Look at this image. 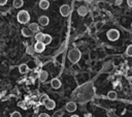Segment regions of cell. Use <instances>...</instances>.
I'll list each match as a JSON object with an SVG mask.
<instances>
[{"mask_svg": "<svg viewBox=\"0 0 132 117\" xmlns=\"http://www.w3.org/2000/svg\"><path fill=\"white\" fill-rule=\"evenodd\" d=\"M47 78H48V72L46 70H41L38 75V79L40 82H45L47 80Z\"/></svg>", "mask_w": 132, "mask_h": 117, "instance_id": "obj_10", "label": "cell"}, {"mask_svg": "<svg viewBox=\"0 0 132 117\" xmlns=\"http://www.w3.org/2000/svg\"><path fill=\"white\" fill-rule=\"evenodd\" d=\"M87 116H88V117H92V114H91V113H87V114H85V117H87Z\"/></svg>", "mask_w": 132, "mask_h": 117, "instance_id": "obj_28", "label": "cell"}, {"mask_svg": "<svg viewBox=\"0 0 132 117\" xmlns=\"http://www.w3.org/2000/svg\"><path fill=\"white\" fill-rule=\"evenodd\" d=\"M63 114H64L63 111H58V112L56 113V116H63Z\"/></svg>", "mask_w": 132, "mask_h": 117, "instance_id": "obj_24", "label": "cell"}, {"mask_svg": "<svg viewBox=\"0 0 132 117\" xmlns=\"http://www.w3.org/2000/svg\"><path fill=\"white\" fill-rule=\"evenodd\" d=\"M127 4H128L130 7H132V0H127Z\"/></svg>", "mask_w": 132, "mask_h": 117, "instance_id": "obj_27", "label": "cell"}, {"mask_svg": "<svg viewBox=\"0 0 132 117\" xmlns=\"http://www.w3.org/2000/svg\"><path fill=\"white\" fill-rule=\"evenodd\" d=\"M131 27H132V24H131Z\"/></svg>", "mask_w": 132, "mask_h": 117, "instance_id": "obj_29", "label": "cell"}, {"mask_svg": "<svg viewBox=\"0 0 132 117\" xmlns=\"http://www.w3.org/2000/svg\"><path fill=\"white\" fill-rule=\"evenodd\" d=\"M107 97L109 98V99H116L117 98V92L116 91H109L108 93H107Z\"/></svg>", "mask_w": 132, "mask_h": 117, "instance_id": "obj_20", "label": "cell"}, {"mask_svg": "<svg viewBox=\"0 0 132 117\" xmlns=\"http://www.w3.org/2000/svg\"><path fill=\"white\" fill-rule=\"evenodd\" d=\"M71 12V7L68 4H63L60 6V14L63 17H67L69 16V13Z\"/></svg>", "mask_w": 132, "mask_h": 117, "instance_id": "obj_5", "label": "cell"}, {"mask_svg": "<svg viewBox=\"0 0 132 117\" xmlns=\"http://www.w3.org/2000/svg\"><path fill=\"white\" fill-rule=\"evenodd\" d=\"M22 34L25 36V37H31V36H33V34H34V32L33 31H31L30 29H29V27L28 28H23L22 29Z\"/></svg>", "mask_w": 132, "mask_h": 117, "instance_id": "obj_11", "label": "cell"}, {"mask_svg": "<svg viewBox=\"0 0 132 117\" xmlns=\"http://www.w3.org/2000/svg\"><path fill=\"white\" fill-rule=\"evenodd\" d=\"M33 47H34V50L36 53H42L45 49V45L42 41H36V43Z\"/></svg>", "mask_w": 132, "mask_h": 117, "instance_id": "obj_6", "label": "cell"}, {"mask_svg": "<svg viewBox=\"0 0 132 117\" xmlns=\"http://www.w3.org/2000/svg\"><path fill=\"white\" fill-rule=\"evenodd\" d=\"M48 23H50V19L46 16L39 17V19H38V24L39 25H41V26H47Z\"/></svg>", "mask_w": 132, "mask_h": 117, "instance_id": "obj_8", "label": "cell"}, {"mask_svg": "<svg viewBox=\"0 0 132 117\" xmlns=\"http://www.w3.org/2000/svg\"><path fill=\"white\" fill-rule=\"evenodd\" d=\"M26 52H27V54H29V55H34V54L36 53L35 50H34V47H33V46H29V47H27Z\"/></svg>", "mask_w": 132, "mask_h": 117, "instance_id": "obj_19", "label": "cell"}, {"mask_svg": "<svg viewBox=\"0 0 132 117\" xmlns=\"http://www.w3.org/2000/svg\"><path fill=\"white\" fill-rule=\"evenodd\" d=\"M38 5H39V7L41 9H44L45 10V9H47L50 7V2L47 0H40L39 3H38Z\"/></svg>", "mask_w": 132, "mask_h": 117, "instance_id": "obj_13", "label": "cell"}, {"mask_svg": "<svg viewBox=\"0 0 132 117\" xmlns=\"http://www.w3.org/2000/svg\"><path fill=\"white\" fill-rule=\"evenodd\" d=\"M12 5L14 8H21L24 5V1L23 0H13Z\"/></svg>", "mask_w": 132, "mask_h": 117, "instance_id": "obj_17", "label": "cell"}, {"mask_svg": "<svg viewBox=\"0 0 132 117\" xmlns=\"http://www.w3.org/2000/svg\"><path fill=\"white\" fill-rule=\"evenodd\" d=\"M16 19H18V22L19 23H21V24H27L30 21L29 12L27 10H21V11L18 12Z\"/></svg>", "mask_w": 132, "mask_h": 117, "instance_id": "obj_2", "label": "cell"}, {"mask_svg": "<svg viewBox=\"0 0 132 117\" xmlns=\"http://www.w3.org/2000/svg\"><path fill=\"white\" fill-rule=\"evenodd\" d=\"M42 104H43V106H44L47 110H54V108L56 107V103H55L53 99L48 98L46 95L43 96V98H42Z\"/></svg>", "mask_w": 132, "mask_h": 117, "instance_id": "obj_3", "label": "cell"}, {"mask_svg": "<svg viewBox=\"0 0 132 117\" xmlns=\"http://www.w3.org/2000/svg\"><path fill=\"white\" fill-rule=\"evenodd\" d=\"M39 117H50V115L46 113H41V114H39Z\"/></svg>", "mask_w": 132, "mask_h": 117, "instance_id": "obj_25", "label": "cell"}, {"mask_svg": "<svg viewBox=\"0 0 132 117\" xmlns=\"http://www.w3.org/2000/svg\"><path fill=\"white\" fill-rule=\"evenodd\" d=\"M10 117H21V113L18 112V111H14L10 114Z\"/></svg>", "mask_w": 132, "mask_h": 117, "instance_id": "obj_22", "label": "cell"}, {"mask_svg": "<svg viewBox=\"0 0 132 117\" xmlns=\"http://www.w3.org/2000/svg\"><path fill=\"white\" fill-rule=\"evenodd\" d=\"M43 36H44V34H43L42 32H36V34H35V39H36V41H42Z\"/></svg>", "mask_w": 132, "mask_h": 117, "instance_id": "obj_18", "label": "cell"}, {"mask_svg": "<svg viewBox=\"0 0 132 117\" xmlns=\"http://www.w3.org/2000/svg\"><path fill=\"white\" fill-rule=\"evenodd\" d=\"M122 3H123V0H116L114 1V4L116 5H121Z\"/></svg>", "mask_w": 132, "mask_h": 117, "instance_id": "obj_23", "label": "cell"}, {"mask_svg": "<svg viewBox=\"0 0 132 117\" xmlns=\"http://www.w3.org/2000/svg\"><path fill=\"white\" fill-rule=\"evenodd\" d=\"M106 35H107V38H108L109 40L114 41V40H117V39L120 37V32H119L117 29H110V30L107 31Z\"/></svg>", "mask_w": 132, "mask_h": 117, "instance_id": "obj_4", "label": "cell"}, {"mask_svg": "<svg viewBox=\"0 0 132 117\" xmlns=\"http://www.w3.org/2000/svg\"><path fill=\"white\" fill-rule=\"evenodd\" d=\"M81 57V53L77 48H74L68 52V59L71 63H77Z\"/></svg>", "mask_w": 132, "mask_h": 117, "instance_id": "obj_1", "label": "cell"}, {"mask_svg": "<svg viewBox=\"0 0 132 117\" xmlns=\"http://www.w3.org/2000/svg\"><path fill=\"white\" fill-rule=\"evenodd\" d=\"M29 29H30L31 31H33L34 33H36V32L39 31V25H38L37 23H31V24L29 25Z\"/></svg>", "mask_w": 132, "mask_h": 117, "instance_id": "obj_14", "label": "cell"}, {"mask_svg": "<svg viewBox=\"0 0 132 117\" xmlns=\"http://www.w3.org/2000/svg\"><path fill=\"white\" fill-rule=\"evenodd\" d=\"M126 55L129 57H132V45L128 46V48L126 49Z\"/></svg>", "mask_w": 132, "mask_h": 117, "instance_id": "obj_21", "label": "cell"}, {"mask_svg": "<svg viewBox=\"0 0 132 117\" xmlns=\"http://www.w3.org/2000/svg\"><path fill=\"white\" fill-rule=\"evenodd\" d=\"M51 85H52V87L54 89H59L62 84H61V81L59 79H53L52 82H51Z\"/></svg>", "mask_w": 132, "mask_h": 117, "instance_id": "obj_12", "label": "cell"}, {"mask_svg": "<svg viewBox=\"0 0 132 117\" xmlns=\"http://www.w3.org/2000/svg\"><path fill=\"white\" fill-rule=\"evenodd\" d=\"M65 108H66V110H67L68 112H74V111L76 110V104H75L74 101H68V103L66 104Z\"/></svg>", "mask_w": 132, "mask_h": 117, "instance_id": "obj_9", "label": "cell"}, {"mask_svg": "<svg viewBox=\"0 0 132 117\" xmlns=\"http://www.w3.org/2000/svg\"><path fill=\"white\" fill-rule=\"evenodd\" d=\"M7 3V0H0V5H5Z\"/></svg>", "mask_w": 132, "mask_h": 117, "instance_id": "obj_26", "label": "cell"}, {"mask_svg": "<svg viewBox=\"0 0 132 117\" xmlns=\"http://www.w3.org/2000/svg\"><path fill=\"white\" fill-rule=\"evenodd\" d=\"M77 13H78L80 17H85V16H87V14L89 13V9H88L87 6L81 5V6H79V7L77 8Z\"/></svg>", "mask_w": 132, "mask_h": 117, "instance_id": "obj_7", "label": "cell"}, {"mask_svg": "<svg viewBox=\"0 0 132 117\" xmlns=\"http://www.w3.org/2000/svg\"><path fill=\"white\" fill-rule=\"evenodd\" d=\"M42 42L46 46V45H50L52 42V36L50 34H44L43 36V39H42Z\"/></svg>", "mask_w": 132, "mask_h": 117, "instance_id": "obj_16", "label": "cell"}, {"mask_svg": "<svg viewBox=\"0 0 132 117\" xmlns=\"http://www.w3.org/2000/svg\"><path fill=\"white\" fill-rule=\"evenodd\" d=\"M28 70H29V67H28V65L27 64H21L20 66H19V71L21 72V74H27L28 72Z\"/></svg>", "mask_w": 132, "mask_h": 117, "instance_id": "obj_15", "label": "cell"}]
</instances>
